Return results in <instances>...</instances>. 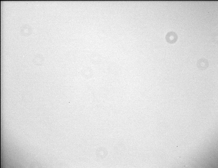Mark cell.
<instances>
[{
	"label": "cell",
	"mask_w": 218,
	"mask_h": 168,
	"mask_svg": "<svg viewBox=\"0 0 218 168\" xmlns=\"http://www.w3.org/2000/svg\"><path fill=\"white\" fill-rule=\"evenodd\" d=\"M178 37L175 32L170 31L165 36V40L167 43L170 44H173L177 41Z\"/></svg>",
	"instance_id": "obj_1"
},
{
	"label": "cell",
	"mask_w": 218,
	"mask_h": 168,
	"mask_svg": "<svg viewBox=\"0 0 218 168\" xmlns=\"http://www.w3.org/2000/svg\"><path fill=\"white\" fill-rule=\"evenodd\" d=\"M197 66L199 70L204 71L208 67L209 62L206 59L202 58L198 60Z\"/></svg>",
	"instance_id": "obj_2"
}]
</instances>
